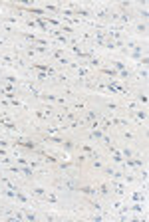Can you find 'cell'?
I'll use <instances>...</instances> for the list:
<instances>
[{"instance_id":"cell-1","label":"cell","mask_w":149,"mask_h":222,"mask_svg":"<svg viewBox=\"0 0 149 222\" xmlns=\"http://www.w3.org/2000/svg\"><path fill=\"white\" fill-rule=\"evenodd\" d=\"M16 143H18V145H22V147H26V149H36V143H34V141H24V139H18Z\"/></svg>"},{"instance_id":"cell-2","label":"cell","mask_w":149,"mask_h":222,"mask_svg":"<svg viewBox=\"0 0 149 222\" xmlns=\"http://www.w3.org/2000/svg\"><path fill=\"white\" fill-rule=\"evenodd\" d=\"M34 67L36 69H42V72H48V74H54V69L50 66H42V64H34Z\"/></svg>"},{"instance_id":"cell-3","label":"cell","mask_w":149,"mask_h":222,"mask_svg":"<svg viewBox=\"0 0 149 222\" xmlns=\"http://www.w3.org/2000/svg\"><path fill=\"white\" fill-rule=\"evenodd\" d=\"M80 193H83V194H96V188H91V186H80Z\"/></svg>"},{"instance_id":"cell-4","label":"cell","mask_w":149,"mask_h":222,"mask_svg":"<svg viewBox=\"0 0 149 222\" xmlns=\"http://www.w3.org/2000/svg\"><path fill=\"white\" fill-rule=\"evenodd\" d=\"M99 193H101V194H107V193H109V186H107V185H101V186H99Z\"/></svg>"},{"instance_id":"cell-5","label":"cell","mask_w":149,"mask_h":222,"mask_svg":"<svg viewBox=\"0 0 149 222\" xmlns=\"http://www.w3.org/2000/svg\"><path fill=\"white\" fill-rule=\"evenodd\" d=\"M46 200H48V202H52V204H56V202H58V200H56V196H54V194H48V196H46Z\"/></svg>"},{"instance_id":"cell-6","label":"cell","mask_w":149,"mask_h":222,"mask_svg":"<svg viewBox=\"0 0 149 222\" xmlns=\"http://www.w3.org/2000/svg\"><path fill=\"white\" fill-rule=\"evenodd\" d=\"M113 64H115V67H117V69H121V72H123V64H121V62H113Z\"/></svg>"},{"instance_id":"cell-7","label":"cell","mask_w":149,"mask_h":222,"mask_svg":"<svg viewBox=\"0 0 149 222\" xmlns=\"http://www.w3.org/2000/svg\"><path fill=\"white\" fill-rule=\"evenodd\" d=\"M34 194H40V196H42V194H44V188H34Z\"/></svg>"},{"instance_id":"cell-8","label":"cell","mask_w":149,"mask_h":222,"mask_svg":"<svg viewBox=\"0 0 149 222\" xmlns=\"http://www.w3.org/2000/svg\"><path fill=\"white\" fill-rule=\"evenodd\" d=\"M139 101H141V103H147V97H145V95L141 93V95H139Z\"/></svg>"}]
</instances>
